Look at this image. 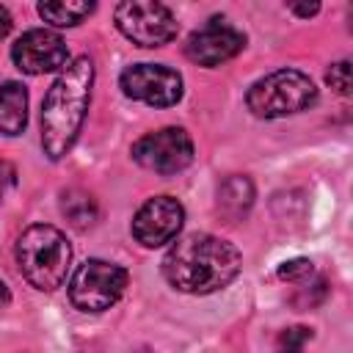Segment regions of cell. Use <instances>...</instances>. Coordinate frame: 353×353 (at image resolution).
I'll list each match as a JSON object with an SVG mask.
<instances>
[{
	"instance_id": "obj_9",
	"label": "cell",
	"mask_w": 353,
	"mask_h": 353,
	"mask_svg": "<svg viewBox=\"0 0 353 353\" xmlns=\"http://www.w3.org/2000/svg\"><path fill=\"white\" fill-rule=\"evenodd\" d=\"M245 36L237 30L226 17H210L199 30H193L185 41V55L199 66H221L223 61H232L237 52H243Z\"/></svg>"
},
{
	"instance_id": "obj_10",
	"label": "cell",
	"mask_w": 353,
	"mask_h": 353,
	"mask_svg": "<svg viewBox=\"0 0 353 353\" xmlns=\"http://www.w3.org/2000/svg\"><path fill=\"white\" fill-rule=\"evenodd\" d=\"M185 223V207L174 196H152L132 215V237L143 248L174 243Z\"/></svg>"
},
{
	"instance_id": "obj_3",
	"label": "cell",
	"mask_w": 353,
	"mask_h": 353,
	"mask_svg": "<svg viewBox=\"0 0 353 353\" xmlns=\"http://www.w3.org/2000/svg\"><path fill=\"white\" fill-rule=\"evenodd\" d=\"M17 265L30 287L52 292L66 281L72 245L61 229L50 223H33L17 240Z\"/></svg>"
},
{
	"instance_id": "obj_21",
	"label": "cell",
	"mask_w": 353,
	"mask_h": 353,
	"mask_svg": "<svg viewBox=\"0 0 353 353\" xmlns=\"http://www.w3.org/2000/svg\"><path fill=\"white\" fill-rule=\"evenodd\" d=\"M8 30H11V14L6 6H0V39H6Z\"/></svg>"
},
{
	"instance_id": "obj_6",
	"label": "cell",
	"mask_w": 353,
	"mask_h": 353,
	"mask_svg": "<svg viewBox=\"0 0 353 353\" xmlns=\"http://www.w3.org/2000/svg\"><path fill=\"white\" fill-rule=\"evenodd\" d=\"M113 19L124 39L146 50L168 44L179 28L171 8L154 0H124L116 6Z\"/></svg>"
},
{
	"instance_id": "obj_8",
	"label": "cell",
	"mask_w": 353,
	"mask_h": 353,
	"mask_svg": "<svg viewBox=\"0 0 353 353\" xmlns=\"http://www.w3.org/2000/svg\"><path fill=\"white\" fill-rule=\"evenodd\" d=\"M119 85L124 97L152 108H171L182 99V74L163 63H132L121 72Z\"/></svg>"
},
{
	"instance_id": "obj_15",
	"label": "cell",
	"mask_w": 353,
	"mask_h": 353,
	"mask_svg": "<svg viewBox=\"0 0 353 353\" xmlns=\"http://www.w3.org/2000/svg\"><path fill=\"white\" fill-rule=\"evenodd\" d=\"M94 11V3L85 0H47L39 3V17L55 28H74Z\"/></svg>"
},
{
	"instance_id": "obj_18",
	"label": "cell",
	"mask_w": 353,
	"mask_h": 353,
	"mask_svg": "<svg viewBox=\"0 0 353 353\" xmlns=\"http://www.w3.org/2000/svg\"><path fill=\"white\" fill-rule=\"evenodd\" d=\"M312 262L306 256H295V259H287L279 265V279L281 281H306L312 276Z\"/></svg>"
},
{
	"instance_id": "obj_5",
	"label": "cell",
	"mask_w": 353,
	"mask_h": 353,
	"mask_svg": "<svg viewBox=\"0 0 353 353\" xmlns=\"http://www.w3.org/2000/svg\"><path fill=\"white\" fill-rule=\"evenodd\" d=\"M130 273L108 259H85L69 279V301L80 312H105L124 295Z\"/></svg>"
},
{
	"instance_id": "obj_17",
	"label": "cell",
	"mask_w": 353,
	"mask_h": 353,
	"mask_svg": "<svg viewBox=\"0 0 353 353\" xmlns=\"http://www.w3.org/2000/svg\"><path fill=\"white\" fill-rule=\"evenodd\" d=\"M325 80L328 85L339 94V97H347L353 91V74H350V61H336L331 63V69L325 72Z\"/></svg>"
},
{
	"instance_id": "obj_11",
	"label": "cell",
	"mask_w": 353,
	"mask_h": 353,
	"mask_svg": "<svg viewBox=\"0 0 353 353\" xmlns=\"http://www.w3.org/2000/svg\"><path fill=\"white\" fill-rule=\"evenodd\" d=\"M11 61L25 74H44V72L63 69L69 61V50L58 33L47 28H33V30H25L11 44Z\"/></svg>"
},
{
	"instance_id": "obj_14",
	"label": "cell",
	"mask_w": 353,
	"mask_h": 353,
	"mask_svg": "<svg viewBox=\"0 0 353 353\" xmlns=\"http://www.w3.org/2000/svg\"><path fill=\"white\" fill-rule=\"evenodd\" d=\"M61 212L69 221V226H74V229H88L99 218L97 199L88 190H80V188H69L61 196Z\"/></svg>"
},
{
	"instance_id": "obj_4",
	"label": "cell",
	"mask_w": 353,
	"mask_h": 353,
	"mask_svg": "<svg viewBox=\"0 0 353 353\" xmlns=\"http://www.w3.org/2000/svg\"><path fill=\"white\" fill-rule=\"evenodd\" d=\"M317 102V85L298 69H279L259 77L245 91V105L256 119H281Z\"/></svg>"
},
{
	"instance_id": "obj_20",
	"label": "cell",
	"mask_w": 353,
	"mask_h": 353,
	"mask_svg": "<svg viewBox=\"0 0 353 353\" xmlns=\"http://www.w3.org/2000/svg\"><path fill=\"white\" fill-rule=\"evenodd\" d=\"M290 11H292V14H298V17H314V14L320 11V6H317V3H301V6H298V3H292V6H290Z\"/></svg>"
},
{
	"instance_id": "obj_19",
	"label": "cell",
	"mask_w": 353,
	"mask_h": 353,
	"mask_svg": "<svg viewBox=\"0 0 353 353\" xmlns=\"http://www.w3.org/2000/svg\"><path fill=\"white\" fill-rule=\"evenodd\" d=\"M17 188V165L11 160H0V204Z\"/></svg>"
},
{
	"instance_id": "obj_12",
	"label": "cell",
	"mask_w": 353,
	"mask_h": 353,
	"mask_svg": "<svg viewBox=\"0 0 353 353\" xmlns=\"http://www.w3.org/2000/svg\"><path fill=\"white\" fill-rule=\"evenodd\" d=\"M28 124V88L19 80L0 83V132L19 135Z\"/></svg>"
},
{
	"instance_id": "obj_22",
	"label": "cell",
	"mask_w": 353,
	"mask_h": 353,
	"mask_svg": "<svg viewBox=\"0 0 353 353\" xmlns=\"http://www.w3.org/2000/svg\"><path fill=\"white\" fill-rule=\"evenodd\" d=\"M11 301V292H8V287H6V281L0 279V303H8Z\"/></svg>"
},
{
	"instance_id": "obj_13",
	"label": "cell",
	"mask_w": 353,
	"mask_h": 353,
	"mask_svg": "<svg viewBox=\"0 0 353 353\" xmlns=\"http://www.w3.org/2000/svg\"><path fill=\"white\" fill-rule=\"evenodd\" d=\"M254 204V185L248 176H226L218 188V212L226 215L229 221H240L243 215H248Z\"/></svg>"
},
{
	"instance_id": "obj_16",
	"label": "cell",
	"mask_w": 353,
	"mask_h": 353,
	"mask_svg": "<svg viewBox=\"0 0 353 353\" xmlns=\"http://www.w3.org/2000/svg\"><path fill=\"white\" fill-rule=\"evenodd\" d=\"M312 339V328L306 325H290L276 336V353H301L303 345Z\"/></svg>"
},
{
	"instance_id": "obj_1",
	"label": "cell",
	"mask_w": 353,
	"mask_h": 353,
	"mask_svg": "<svg viewBox=\"0 0 353 353\" xmlns=\"http://www.w3.org/2000/svg\"><path fill=\"white\" fill-rule=\"evenodd\" d=\"M240 268L243 256L237 245L207 232L176 237V243L163 256L165 281L188 295H210L229 287Z\"/></svg>"
},
{
	"instance_id": "obj_7",
	"label": "cell",
	"mask_w": 353,
	"mask_h": 353,
	"mask_svg": "<svg viewBox=\"0 0 353 353\" xmlns=\"http://www.w3.org/2000/svg\"><path fill=\"white\" fill-rule=\"evenodd\" d=\"M132 160L154 174H176L193 163V141L182 127H160L132 143Z\"/></svg>"
},
{
	"instance_id": "obj_2",
	"label": "cell",
	"mask_w": 353,
	"mask_h": 353,
	"mask_svg": "<svg viewBox=\"0 0 353 353\" xmlns=\"http://www.w3.org/2000/svg\"><path fill=\"white\" fill-rule=\"evenodd\" d=\"M91 88L94 61L88 55L69 61L52 80L41 102V149L50 160H61L72 152L91 105Z\"/></svg>"
}]
</instances>
